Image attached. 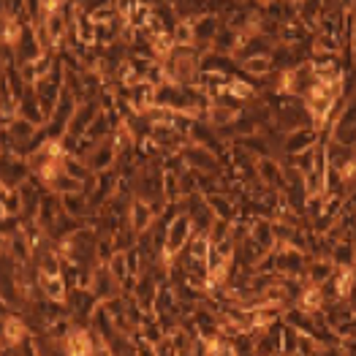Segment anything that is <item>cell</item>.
I'll use <instances>...</instances> for the list:
<instances>
[{
    "mask_svg": "<svg viewBox=\"0 0 356 356\" xmlns=\"http://www.w3.org/2000/svg\"><path fill=\"white\" fill-rule=\"evenodd\" d=\"M47 49L41 47V41H38V35H35V30L33 25L22 30V35H19V41L14 44V58H17V65H22V63H33V60H38L44 55Z\"/></svg>",
    "mask_w": 356,
    "mask_h": 356,
    "instance_id": "obj_6",
    "label": "cell"
},
{
    "mask_svg": "<svg viewBox=\"0 0 356 356\" xmlns=\"http://www.w3.org/2000/svg\"><path fill=\"white\" fill-rule=\"evenodd\" d=\"M248 237L253 239L259 248H264V250H272V248L277 245V242H275V232H272V220H269V218H256V220H250Z\"/></svg>",
    "mask_w": 356,
    "mask_h": 356,
    "instance_id": "obj_13",
    "label": "cell"
},
{
    "mask_svg": "<svg viewBox=\"0 0 356 356\" xmlns=\"http://www.w3.org/2000/svg\"><path fill=\"white\" fill-rule=\"evenodd\" d=\"M179 152H182V158H185V163H188L191 169H199V172H220V158H218L212 149L188 142Z\"/></svg>",
    "mask_w": 356,
    "mask_h": 356,
    "instance_id": "obj_2",
    "label": "cell"
},
{
    "mask_svg": "<svg viewBox=\"0 0 356 356\" xmlns=\"http://www.w3.org/2000/svg\"><path fill=\"white\" fill-rule=\"evenodd\" d=\"M101 115V104H98V98H90V101H82V104H76V112L71 115L68 120V136H82L85 131L90 128V122Z\"/></svg>",
    "mask_w": 356,
    "mask_h": 356,
    "instance_id": "obj_4",
    "label": "cell"
},
{
    "mask_svg": "<svg viewBox=\"0 0 356 356\" xmlns=\"http://www.w3.org/2000/svg\"><path fill=\"white\" fill-rule=\"evenodd\" d=\"M17 115H19V118H25V120H30L33 125H44V122H47V115H44V109H41V104H38V95H35L33 85H30V88L25 90V95L19 98Z\"/></svg>",
    "mask_w": 356,
    "mask_h": 356,
    "instance_id": "obj_12",
    "label": "cell"
},
{
    "mask_svg": "<svg viewBox=\"0 0 356 356\" xmlns=\"http://www.w3.org/2000/svg\"><path fill=\"white\" fill-rule=\"evenodd\" d=\"M313 49L340 55V49H343V38L334 35V33H321V30H318V33H316V44H313Z\"/></svg>",
    "mask_w": 356,
    "mask_h": 356,
    "instance_id": "obj_20",
    "label": "cell"
},
{
    "mask_svg": "<svg viewBox=\"0 0 356 356\" xmlns=\"http://www.w3.org/2000/svg\"><path fill=\"white\" fill-rule=\"evenodd\" d=\"M136 3H142V6H149V8H155L158 3H163V0H136Z\"/></svg>",
    "mask_w": 356,
    "mask_h": 356,
    "instance_id": "obj_27",
    "label": "cell"
},
{
    "mask_svg": "<svg viewBox=\"0 0 356 356\" xmlns=\"http://www.w3.org/2000/svg\"><path fill=\"white\" fill-rule=\"evenodd\" d=\"M0 256H6V242H3V237H0Z\"/></svg>",
    "mask_w": 356,
    "mask_h": 356,
    "instance_id": "obj_28",
    "label": "cell"
},
{
    "mask_svg": "<svg viewBox=\"0 0 356 356\" xmlns=\"http://www.w3.org/2000/svg\"><path fill=\"white\" fill-rule=\"evenodd\" d=\"M172 41L179 44V47L193 44V25H191V19H177V25L172 28Z\"/></svg>",
    "mask_w": 356,
    "mask_h": 356,
    "instance_id": "obj_23",
    "label": "cell"
},
{
    "mask_svg": "<svg viewBox=\"0 0 356 356\" xmlns=\"http://www.w3.org/2000/svg\"><path fill=\"white\" fill-rule=\"evenodd\" d=\"M0 204L8 215H22V199H19V191L17 188H6L0 193Z\"/></svg>",
    "mask_w": 356,
    "mask_h": 356,
    "instance_id": "obj_22",
    "label": "cell"
},
{
    "mask_svg": "<svg viewBox=\"0 0 356 356\" xmlns=\"http://www.w3.org/2000/svg\"><path fill=\"white\" fill-rule=\"evenodd\" d=\"M318 142V131L313 125H302V128H294L286 134L283 139V152L286 155H294V152H302V149H310Z\"/></svg>",
    "mask_w": 356,
    "mask_h": 356,
    "instance_id": "obj_8",
    "label": "cell"
},
{
    "mask_svg": "<svg viewBox=\"0 0 356 356\" xmlns=\"http://www.w3.org/2000/svg\"><path fill=\"white\" fill-rule=\"evenodd\" d=\"M259 3H261V6H269V3H275V0H259Z\"/></svg>",
    "mask_w": 356,
    "mask_h": 356,
    "instance_id": "obj_29",
    "label": "cell"
},
{
    "mask_svg": "<svg viewBox=\"0 0 356 356\" xmlns=\"http://www.w3.org/2000/svg\"><path fill=\"white\" fill-rule=\"evenodd\" d=\"M60 204L68 215L74 218H85L90 212V199H88V191H76V193H63L60 196Z\"/></svg>",
    "mask_w": 356,
    "mask_h": 356,
    "instance_id": "obj_16",
    "label": "cell"
},
{
    "mask_svg": "<svg viewBox=\"0 0 356 356\" xmlns=\"http://www.w3.org/2000/svg\"><path fill=\"white\" fill-rule=\"evenodd\" d=\"M207 199V204H209V209H212V215L215 218H220V220H234L237 218V199H232L229 193H223V191H215V193H207L204 196Z\"/></svg>",
    "mask_w": 356,
    "mask_h": 356,
    "instance_id": "obj_11",
    "label": "cell"
},
{
    "mask_svg": "<svg viewBox=\"0 0 356 356\" xmlns=\"http://www.w3.org/2000/svg\"><path fill=\"white\" fill-rule=\"evenodd\" d=\"M115 161H118V147H115L112 136H106V139L95 142L92 152L85 158V163H88L92 172H106V169H115Z\"/></svg>",
    "mask_w": 356,
    "mask_h": 356,
    "instance_id": "obj_5",
    "label": "cell"
},
{
    "mask_svg": "<svg viewBox=\"0 0 356 356\" xmlns=\"http://www.w3.org/2000/svg\"><path fill=\"white\" fill-rule=\"evenodd\" d=\"M17 232H22V218L19 215H0V237L3 239H8V237H14Z\"/></svg>",
    "mask_w": 356,
    "mask_h": 356,
    "instance_id": "obj_25",
    "label": "cell"
},
{
    "mask_svg": "<svg viewBox=\"0 0 356 356\" xmlns=\"http://www.w3.org/2000/svg\"><path fill=\"white\" fill-rule=\"evenodd\" d=\"M106 264H109L112 275L118 277V280H120V289H122V283H125V280L131 277V275H128V264H125V250H115V256H112V259H109Z\"/></svg>",
    "mask_w": 356,
    "mask_h": 356,
    "instance_id": "obj_24",
    "label": "cell"
},
{
    "mask_svg": "<svg viewBox=\"0 0 356 356\" xmlns=\"http://www.w3.org/2000/svg\"><path fill=\"white\" fill-rule=\"evenodd\" d=\"M239 68H242L245 74H250V76H267L275 65H272L269 55H253V58L242 60V63H239Z\"/></svg>",
    "mask_w": 356,
    "mask_h": 356,
    "instance_id": "obj_18",
    "label": "cell"
},
{
    "mask_svg": "<svg viewBox=\"0 0 356 356\" xmlns=\"http://www.w3.org/2000/svg\"><path fill=\"white\" fill-rule=\"evenodd\" d=\"M256 175H259V179L267 185L269 191H283V182H286L283 163H280V161H275L272 155L256 158Z\"/></svg>",
    "mask_w": 356,
    "mask_h": 356,
    "instance_id": "obj_7",
    "label": "cell"
},
{
    "mask_svg": "<svg viewBox=\"0 0 356 356\" xmlns=\"http://www.w3.org/2000/svg\"><path fill=\"white\" fill-rule=\"evenodd\" d=\"M340 177L346 179V185H351V182H356V152H351L340 166Z\"/></svg>",
    "mask_w": 356,
    "mask_h": 356,
    "instance_id": "obj_26",
    "label": "cell"
},
{
    "mask_svg": "<svg viewBox=\"0 0 356 356\" xmlns=\"http://www.w3.org/2000/svg\"><path fill=\"white\" fill-rule=\"evenodd\" d=\"M90 289H92V294L101 299V302H104V299H109V297L122 294L120 280L112 275L109 264H95V267H92V283H90Z\"/></svg>",
    "mask_w": 356,
    "mask_h": 356,
    "instance_id": "obj_3",
    "label": "cell"
},
{
    "mask_svg": "<svg viewBox=\"0 0 356 356\" xmlns=\"http://www.w3.org/2000/svg\"><path fill=\"white\" fill-rule=\"evenodd\" d=\"M3 191H6V182H3V179H0V193H3Z\"/></svg>",
    "mask_w": 356,
    "mask_h": 356,
    "instance_id": "obj_30",
    "label": "cell"
},
{
    "mask_svg": "<svg viewBox=\"0 0 356 356\" xmlns=\"http://www.w3.org/2000/svg\"><path fill=\"white\" fill-rule=\"evenodd\" d=\"M6 125H8V131L14 134V139H17V145H19V152H22V149H28L30 139H33V136H35V131H38V125H33L30 120L19 118V115L11 120V122H6ZM22 158H28V155L22 152Z\"/></svg>",
    "mask_w": 356,
    "mask_h": 356,
    "instance_id": "obj_15",
    "label": "cell"
},
{
    "mask_svg": "<svg viewBox=\"0 0 356 356\" xmlns=\"http://www.w3.org/2000/svg\"><path fill=\"white\" fill-rule=\"evenodd\" d=\"M193 237V220H191V215H185V212H179L177 218L166 226V242H163V253H161V264H172L175 259H177L179 253L185 250V245H188V239Z\"/></svg>",
    "mask_w": 356,
    "mask_h": 356,
    "instance_id": "obj_1",
    "label": "cell"
},
{
    "mask_svg": "<svg viewBox=\"0 0 356 356\" xmlns=\"http://www.w3.org/2000/svg\"><path fill=\"white\" fill-rule=\"evenodd\" d=\"M128 223H131V229H134L136 237H139L142 232H147L149 226L155 223V212H152V207H149L147 202H142V199L134 196L131 209H128Z\"/></svg>",
    "mask_w": 356,
    "mask_h": 356,
    "instance_id": "obj_9",
    "label": "cell"
},
{
    "mask_svg": "<svg viewBox=\"0 0 356 356\" xmlns=\"http://www.w3.org/2000/svg\"><path fill=\"white\" fill-rule=\"evenodd\" d=\"M35 280H38V289H41V294L47 299H55V302H65L68 299V289L71 286L65 283L63 275H44V272H38Z\"/></svg>",
    "mask_w": 356,
    "mask_h": 356,
    "instance_id": "obj_10",
    "label": "cell"
},
{
    "mask_svg": "<svg viewBox=\"0 0 356 356\" xmlns=\"http://www.w3.org/2000/svg\"><path fill=\"white\" fill-rule=\"evenodd\" d=\"M226 95H229V98H234V101H239V104L253 101V98H256V85H253V82H248V79H237V76H232Z\"/></svg>",
    "mask_w": 356,
    "mask_h": 356,
    "instance_id": "obj_17",
    "label": "cell"
},
{
    "mask_svg": "<svg viewBox=\"0 0 356 356\" xmlns=\"http://www.w3.org/2000/svg\"><path fill=\"white\" fill-rule=\"evenodd\" d=\"M149 17H152V8H149V6L134 3V6H131V11H128L122 19H125V25H128V28L145 30V25L149 22Z\"/></svg>",
    "mask_w": 356,
    "mask_h": 356,
    "instance_id": "obj_19",
    "label": "cell"
},
{
    "mask_svg": "<svg viewBox=\"0 0 356 356\" xmlns=\"http://www.w3.org/2000/svg\"><path fill=\"white\" fill-rule=\"evenodd\" d=\"M324 305H327V299H324L321 286L318 283H305L302 294L297 297V307H302L305 313H318V310H324Z\"/></svg>",
    "mask_w": 356,
    "mask_h": 356,
    "instance_id": "obj_14",
    "label": "cell"
},
{
    "mask_svg": "<svg viewBox=\"0 0 356 356\" xmlns=\"http://www.w3.org/2000/svg\"><path fill=\"white\" fill-rule=\"evenodd\" d=\"M299 348V329L283 321V332H280V354H297Z\"/></svg>",
    "mask_w": 356,
    "mask_h": 356,
    "instance_id": "obj_21",
    "label": "cell"
}]
</instances>
